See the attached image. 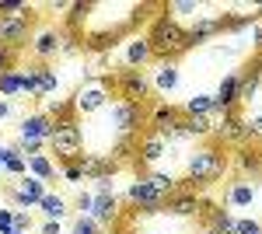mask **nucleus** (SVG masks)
I'll list each match as a JSON object with an SVG mask.
<instances>
[{"label":"nucleus","instance_id":"f704fd0d","mask_svg":"<svg viewBox=\"0 0 262 234\" xmlns=\"http://www.w3.org/2000/svg\"><path fill=\"white\" fill-rule=\"evenodd\" d=\"M0 234H14V210L0 206Z\"/></svg>","mask_w":262,"mask_h":234},{"label":"nucleus","instance_id":"6ab92c4d","mask_svg":"<svg viewBox=\"0 0 262 234\" xmlns=\"http://www.w3.org/2000/svg\"><path fill=\"white\" fill-rule=\"evenodd\" d=\"M150 88H154L158 95H168V91L179 88V67H175V59H158V70H154Z\"/></svg>","mask_w":262,"mask_h":234},{"label":"nucleus","instance_id":"79ce46f5","mask_svg":"<svg viewBox=\"0 0 262 234\" xmlns=\"http://www.w3.org/2000/svg\"><path fill=\"white\" fill-rule=\"evenodd\" d=\"M255 49H259V53H262V39H259V42H255Z\"/></svg>","mask_w":262,"mask_h":234},{"label":"nucleus","instance_id":"412c9836","mask_svg":"<svg viewBox=\"0 0 262 234\" xmlns=\"http://www.w3.org/2000/svg\"><path fill=\"white\" fill-rule=\"evenodd\" d=\"M234 164H238V172H242L238 178H248V182H259V178H262V151L245 147V151H238Z\"/></svg>","mask_w":262,"mask_h":234},{"label":"nucleus","instance_id":"6e6552de","mask_svg":"<svg viewBox=\"0 0 262 234\" xmlns=\"http://www.w3.org/2000/svg\"><path fill=\"white\" fill-rule=\"evenodd\" d=\"M171 154V143L161 137V133H143L140 137V143H137V164H140V172H158V164H161L164 157Z\"/></svg>","mask_w":262,"mask_h":234},{"label":"nucleus","instance_id":"e433bc0d","mask_svg":"<svg viewBox=\"0 0 262 234\" xmlns=\"http://www.w3.org/2000/svg\"><path fill=\"white\" fill-rule=\"evenodd\" d=\"M63 178H67V182H74V185H77V182H81V164H77V161H74V164H63Z\"/></svg>","mask_w":262,"mask_h":234},{"label":"nucleus","instance_id":"5701e85b","mask_svg":"<svg viewBox=\"0 0 262 234\" xmlns=\"http://www.w3.org/2000/svg\"><path fill=\"white\" fill-rule=\"evenodd\" d=\"M39 206H42V214H46V220H63V217H67V210H70V206H67V199H63V196H56V193H46Z\"/></svg>","mask_w":262,"mask_h":234},{"label":"nucleus","instance_id":"c85d7f7f","mask_svg":"<svg viewBox=\"0 0 262 234\" xmlns=\"http://www.w3.org/2000/svg\"><path fill=\"white\" fill-rule=\"evenodd\" d=\"M259 95V77H252V74H242V88H238V105H248V101H255Z\"/></svg>","mask_w":262,"mask_h":234},{"label":"nucleus","instance_id":"f03ea898","mask_svg":"<svg viewBox=\"0 0 262 234\" xmlns=\"http://www.w3.org/2000/svg\"><path fill=\"white\" fill-rule=\"evenodd\" d=\"M147 42H150V49H154V59H175L182 53H189L192 49V39H189V32L182 28V21L168 18H154L150 25V32H147Z\"/></svg>","mask_w":262,"mask_h":234},{"label":"nucleus","instance_id":"4468645a","mask_svg":"<svg viewBox=\"0 0 262 234\" xmlns=\"http://www.w3.org/2000/svg\"><path fill=\"white\" fill-rule=\"evenodd\" d=\"M28 32H32V18H0V46L25 49Z\"/></svg>","mask_w":262,"mask_h":234},{"label":"nucleus","instance_id":"39448f33","mask_svg":"<svg viewBox=\"0 0 262 234\" xmlns=\"http://www.w3.org/2000/svg\"><path fill=\"white\" fill-rule=\"evenodd\" d=\"M112 88H116V98H122V101H137V105H147L150 95H154L150 77H147L143 70H129V67H122L119 74H112Z\"/></svg>","mask_w":262,"mask_h":234},{"label":"nucleus","instance_id":"bb28decb","mask_svg":"<svg viewBox=\"0 0 262 234\" xmlns=\"http://www.w3.org/2000/svg\"><path fill=\"white\" fill-rule=\"evenodd\" d=\"M56 88H60L56 70H53V67H46V63H39V98H49Z\"/></svg>","mask_w":262,"mask_h":234},{"label":"nucleus","instance_id":"20e7f679","mask_svg":"<svg viewBox=\"0 0 262 234\" xmlns=\"http://www.w3.org/2000/svg\"><path fill=\"white\" fill-rule=\"evenodd\" d=\"M49 151L56 154L60 164H74V161H81V151H84V133L77 122H60L56 130H53V137H49Z\"/></svg>","mask_w":262,"mask_h":234},{"label":"nucleus","instance_id":"9b49d317","mask_svg":"<svg viewBox=\"0 0 262 234\" xmlns=\"http://www.w3.org/2000/svg\"><path fill=\"white\" fill-rule=\"evenodd\" d=\"M53 119L42 116V112H32V116L21 119V130H18V143H49L53 137Z\"/></svg>","mask_w":262,"mask_h":234},{"label":"nucleus","instance_id":"72a5a7b5","mask_svg":"<svg viewBox=\"0 0 262 234\" xmlns=\"http://www.w3.org/2000/svg\"><path fill=\"white\" fill-rule=\"evenodd\" d=\"M91 206H95V196H91V193H77V199H74L77 217H91Z\"/></svg>","mask_w":262,"mask_h":234},{"label":"nucleus","instance_id":"7ed1b4c3","mask_svg":"<svg viewBox=\"0 0 262 234\" xmlns=\"http://www.w3.org/2000/svg\"><path fill=\"white\" fill-rule=\"evenodd\" d=\"M112 95H116V88H112V77H88L74 91V98H70V105H74V116L84 119V116H98L101 109L112 101Z\"/></svg>","mask_w":262,"mask_h":234},{"label":"nucleus","instance_id":"c9c22d12","mask_svg":"<svg viewBox=\"0 0 262 234\" xmlns=\"http://www.w3.org/2000/svg\"><path fill=\"white\" fill-rule=\"evenodd\" d=\"M14 231H21V234L32 231V217L25 214V210H14Z\"/></svg>","mask_w":262,"mask_h":234},{"label":"nucleus","instance_id":"1a4fd4ad","mask_svg":"<svg viewBox=\"0 0 262 234\" xmlns=\"http://www.w3.org/2000/svg\"><path fill=\"white\" fill-rule=\"evenodd\" d=\"M203 210H206L203 196L196 193V189H189V185L164 203V214H168V217H175V220H189V224H192V220H200Z\"/></svg>","mask_w":262,"mask_h":234},{"label":"nucleus","instance_id":"2eb2a0df","mask_svg":"<svg viewBox=\"0 0 262 234\" xmlns=\"http://www.w3.org/2000/svg\"><path fill=\"white\" fill-rule=\"evenodd\" d=\"M185 32H189L192 46H203V42H210L213 35H221V32H224V18H221V14H203V18H196Z\"/></svg>","mask_w":262,"mask_h":234},{"label":"nucleus","instance_id":"dca6fc26","mask_svg":"<svg viewBox=\"0 0 262 234\" xmlns=\"http://www.w3.org/2000/svg\"><path fill=\"white\" fill-rule=\"evenodd\" d=\"M32 42V56L35 59H53L56 53L63 49V39H60V32L56 28H42V32H35V39H28Z\"/></svg>","mask_w":262,"mask_h":234},{"label":"nucleus","instance_id":"473e14b6","mask_svg":"<svg viewBox=\"0 0 262 234\" xmlns=\"http://www.w3.org/2000/svg\"><path fill=\"white\" fill-rule=\"evenodd\" d=\"M18 53H21V49L0 46V74H4V70H11V67H18Z\"/></svg>","mask_w":262,"mask_h":234},{"label":"nucleus","instance_id":"f8f14e48","mask_svg":"<svg viewBox=\"0 0 262 234\" xmlns=\"http://www.w3.org/2000/svg\"><path fill=\"white\" fill-rule=\"evenodd\" d=\"M238 88H242V74H224L221 84H217V95H213V116L242 109L238 105Z\"/></svg>","mask_w":262,"mask_h":234},{"label":"nucleus","instance_id":"423d86ee","mask_svg":"<svg viewBox=\"0 0 262 234\" xmlns=\"http://www.w3.org/2000/svg\"><path fill=\"white\" fill-rule=\"evenodd\" d=\"M126 203H129V210H133V214H140V217L164 214V199L150 189V182L143 178V172L129 182V189H126Z\"/></svg>","mask_w":262,"mask_h":234},{"label":"nucleus","instance_id":"4c0bfd02","mask_svg":"<svg viewBox=\"0 0 262 234\" xmlns=\"http://www.w3.org/2000/svg\"><path fill=\"white\" fill-rule=\"evenodd\" d=\"M42 234H63L60 220H46V224H42Z\"/></svg>","mask_w":262,"mask_h":234},{"label":"nucleus","instance_id":"f3484780","mask_svg":"<svg viewBox=\"0 0 262 234\" xmlns=\"http://www.w3.org/2000/svg\"><path fill=\"white\" fill-rule=\"evenodd\" d=\"M255 182H248V178H234L231 185H227V193H224V206H252L255 203Z\"/></svg>","mask_w":262,"mask_h":234},{"label":"nucleus","instance_id":"cd10ccee","mask_svg":"<svg viewBox=\"0 0 262 234\" xmlns=\"http://www.w3.org/2000/svg\"><path fill=\"white\" fill-rule=\"evenodd\" d=\"M0 18H32V7L25 0H0Z\"/></svg>","mask_w":262,"mask_h":234},{"label":"nucleus","instance_id":"2f4dec72","mask_svg":"<svg viewBox=\"0 0 262 234\" xmlns=\"http://www.w3.org/2000/svg\"><path fill=\"white\" fill-rule=\"evenodd\" d=\"M234 234H262V224L252 217H234Z\"/></svg>","mask_w":262,"mask_h":234},{"label":"nucleus","instance_id":"58836bf2","mask_svg":"<svg viewBox=\"0 0 262 234\" xmlns=\"http://www.w3.org/2000/svg\"><path fill=\"white\" fill-rule=\"evenodd\" d=\"M7 116H11V101H7V98H0V122H4Z\"/></svg>","mask_w":262,"mask_h":234},{"label":"nucleus","instance_id":"aec40b11","mask_svg":"<svg viewBox=\"0 0 262 234\" xmlns=\"http://www.w3.org/2000/svg\"><path fill=\"white\" fill-rule=\"evenodd\" d=\"M150 59H154V49H150L147 35H143V39H129L126 53H122V63H126L129 70H140L143 63H150Z\"/></svg>","mask_w":262,"mask_h":234},{"label":"nucleus","instance_id":"7c9ffc66","mask_svg":"<svg viewBox=\"0 0 262 234\" xmlns=\"http://www.w3.org/2000/svg\"><path fill=\"white\" fill-rule=\"evenodd\" d=\"M70 234H101V227L95 224V217H77L70 224Z\"/></svg>","mask_w":262,"mask_h":234},{"label":"nucleus","instance_id":"37998d69","mask_svg":"<svg viewBox=\"0 0 262 234\" xmlns=\"http://www.w3.org/2000/svg\"><path fill=\"white\" fill-rule=\"evenodd\" d=\"M14 234H21V231H14Z\"/></svg>","mask_w":262,"mask_h":234},{"label":"nucleus","instance_id":"a19ab883","mask_svg":"<svg viewBox=\"0 0 262 234\" xmlns=\"http://www.w3.org/2000/svg\"><path fill=\"white\" fill-rule=\"evenodd\" d=\"M7 154H11V147H4V143H0V175H4V161H7Z\"/></svg>","mask_w":262,"mask_h":234},{"label":"nucleus","instance_id":"0eeeda50","mask_svg":"<svg viewBox=\"0 0 262 234\" xmlns=\"http://www.w3.org/2000/svg\"><path fill=\"white\" fill-rule=\"evenodd\" d=\"M46 193H49V185L39 182L35 175H21V178H14V182L7 185V199H11L18 210H32V206H39Z\"/></svg>","mask_w":262,"mask_h":234},{"label":"nucleus","instance_id":"a878e982","mask_svg":"<svg viewBox=\"0 0 262 234\" xmlns=\"http://www.w3.org/2000/svg\"><path fill=\"white\" fill-rule=\"evenodd\" d=\"M213 112V95H192L182 105V116H210Z\"/></svg>","mask_w":262,"mask_h":234},{"label":"nucleus","instance_id":"a211bd4d","mask_svg":"<svg viewBox=\"0 0 262 234\" xmlns=\"http://www.w3.org/2000/svg\"><path fill=\"white\" fill-rule=\"evenodd\" d=\"M81 175L84 178H105V175H116V161L112 157H105V154H81Z\"/></svg>","mask_w":262,"mask_h":234},{"label":"nucleus","instance_id":"4be33fe9","mask_svg":"<svg viewBox=\"0 0 262 234\" xmlns=\"http://www.w3.org/2000/svg\"><path fill=\"white\" fill-rule=\"evenodd\" d=\"M28 175H35L39 182H53L56 178V164L49 161V154H32L28 157Z\"/></svg>","mask_w":262,"mask_h":234},{"label":"nucleus","instance_id":"ea45409f","mask_svg":"<svg viewBox=\"0 0 262 234\" xmlns=\"http://www.w3.org/2000/svg\"><path fill=\"white\" fill-rule=\"evenodd\" d=\"M192 234H221V231H217V227H210V224L203 220V224H200V227H196V231H192Z\"/></svg>","mask_w":262,"mask_h":234},{"label":"nucleus","instance_id":"c756f323","mask_svg":"<svg viewBox=\"0 0 262 234\" xmlns=\"http://www.w3.org/2000/svg\"><path fill=\"white\" fill-rule=\"evenodd\" d=\"M245 143H262V112L245 116Z\"/></svg>","mask_w":262,"mask_h":234},{"label":"nucleus","instance_id":"393cba45","mask_svg":"<svg viewBox=\"0 0 262 234\" xmlns=\"http://www.w3.org/2000/svg\"><path fill=\"white\" fill-rule=\"evenodd\" d=\"M21 95V70L11 67L0 74V98H18Z\"/></svg>","mask_w":262,"mask_h":234},{"label":"nucleus","instance_id":"ddd939ff","mask_svg":"<svg viewBox=\"0 0 262 234\" xmlns=\"http://www.w3.org/2000/svg\"><path fill=\"white\" fill-rule=\"evenodd\" d=\"M91 217H95V224H98L101 231L105 227H112V224H119V196L116 193H95V206H91Z\"/></svg>","mask_w":262,"mask_h":234},{"label":"nucleus","instance_id":"9d476101","mask_svg":"<svg viewBox=\"0 0 262 234\" xmlns=\"http://www.w3.org/2000/svg\"><path fill=\"white\" fill-rule=\"evenodd\" d=\"M217 143H245V116L242 109H231V112H221L213 119V137Z\"/></svg>","mask_w":262,"mask_h":234},{"label":"nucleus","instance_id":"b1692460","mask_svg":"<svg viewBox=\"0 0 262 234\" xmlns=\"http://www.w3.org/2000/svg\"><path fill=\"white\" fill-rule=\"evenodd\" d=\"M21 70V95L35 98L39 101V63H32V67H18Z\"/></svg>","mask_w":262,"mask_h":234},{"label":"nucleus","instance_id":"f257e3e1","mask_svg":"<svg viewBox=\"0 0 262 234\" xmlns=\"http://www.w3.org/2000/svg\"><path fill=\"white\" fill-rule=\"evenodd\" d=\"M227 172V154H224L221 147H213V143H206V147H196L192 154L185 157V185L189 189H210V185H217Z\"/></svg>","mask_w":262,"mask_h":234}]
</instances>
